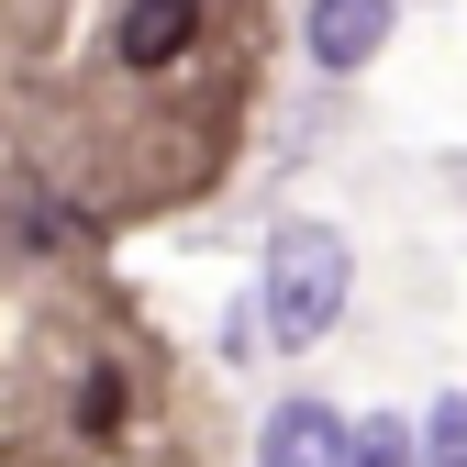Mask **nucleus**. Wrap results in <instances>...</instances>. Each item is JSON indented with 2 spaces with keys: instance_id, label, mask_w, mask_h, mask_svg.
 I'll return each mask as SVG.
<instances>
[{
  "instance_id": "obj_6",
  "label": "nucleus",
  "mask_w": 467,
  "mask_h": 467,
  "mask_svg": "<svg viewBox=\"0 0 467 467\" xmlns=\"http://www.w3.org/2000/svg\"><path fill=\"white\" fill-rule=\"evenodd\" d=\"M423 423H434L423 434V467H467V400H434Z\"/></svg>"
},
{
  "instance_id": "obj_1",
  "label": "nucleus",
  "mask_w": 467,
  "mask_h": 467,
  "mask_svg": "<svg viewBox=\"0 0 467 467\" xmlns=\"http://www.w3.org/2000/svg\"><path fill=\"white\" fill-rule=\"evenodd\" d=\"M345 301H357V245H345L334 223H278L267 234V345H289V357H312V345L345 323Z\"/></svg>"
},
{
  "instance_id": "obj_5",
  "label": "nucleus",
  "mask_w": 467,
  "mask_h": 467,
  "mask_svg": "<svg viewBox=\"0 0 467 467\" xmlns=\"http://www.w3.org/2000/svg\"><path fill=\"white\" fill-rule=\"evenodd\" d=\"M357 467H423V445H412V423H400V412H379V423H357Z\"/></svg>"
},
{
  "instance_id": "obj_7",
  "label": "nucleus",
  "mask_w": 467,
  "mask_h": 467,
  "mask_svg": "<svg viewBox=\"0 0 467 467\" xmlns=\"http://www.w3.org/2000/svg\"><path fill=\"white\" fill-rule=\"evenodd\" d=\"M78 423H89V434H111V423H123V379H111V368L78 389Z\"/></svg>"
},
{
  "instance_id": "obj_4",
  "label": "nucleus",
  "mask_w": 467,
  "mask_h": 467,
  "mask_svg": "<svg viewBox=\"0 0 467 467\" xmlns=\"http://www.w3.org/2000/svg\"><path fill=\"white\" fill-rule=\"evenodd\" d=\"M201 34V0H123V67H179Z\"/></svg>"
},
{
  "instance_id": "obj_2",
  "label": "nucleus",
  "mask_w": 467,
  "mask_h": 467,
  "mask_svg": "<svg viewBox=\"0 0 467 467\" xmlns=\"http://www.w3.org/2000/svg\"><path fill=\"white\" fill-rule=\"evenodd\" d=\"M256 467H357V423L323 400H278L256 423Z\"/></svg>"
},
{
  "instance_id": "obj_3",
  "label": "nucleus",
  "mask_w": 467,
  "mask_h": 467,
  "mask_svg": "<svg viewBox=\"0 0 467 467\" xmlns=\"http://www.w3.org/2000/svg\"><path fill=\"white\" fill-rule=\"evenodd\" d=\"M389 23H400V0H312V67L323 78H357V67H379V45H389Z\"/></svg>"
}]
</instances>
